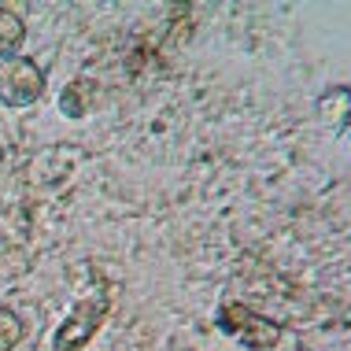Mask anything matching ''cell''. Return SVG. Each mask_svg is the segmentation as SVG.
Instances as JSON below:
<instances>
[{"label":"cell","instance_id":"1","mask_svg":"<svg viewBox=\"0 0 351 351\" xmlns=\"http://www.w3.org/2000/svg\"><path fill=\"white\" fill-rule=\"evenodd\" d=\"M41 71L30 60H4L0 63V100L8 108H26L41 97Z\"/></svg>","mask_w":351,"mask_h":351},{"label":"cell","instance_id":"2","mask_svg":"<svg viewBox=\"0 0 351 351\" xmlns=\"http://www.w3.org/2000/svg\"><path fill=\"white\" fill-rule=\"evenodd\" d=\"M26 37V26L12 8H0V60H12Z\"/></svg>","mask_w":351,"mask_h":351},{"label":"cell","instance_id":"3","mask_svg":"<svg viewBox=\"0 0 351 351\" xmlns=\"http://www.w3.org/2000/svg\"><path fill=\"white\" fill-rule=\"evenodd\" d=\"M19 337H23V326H19V318L12 315V311H0V351H8Z\"/></svg>","mask_w":351,"mask_h":351}]
</instances>
